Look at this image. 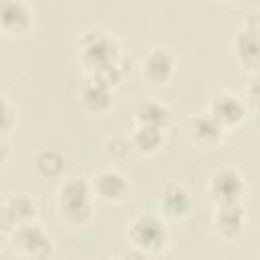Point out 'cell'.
Instances as JSON below:
<instances>
[{"mask_svg": "<svg viewBox=\"0 0 260 260\" xmlns=\"http://www.w3.org/2000/svg\"><path fill=\"white\" fill-rule=\"evenodd\" d=\"M77 53L85 69V75L98 73L120 63V43L112 32L100 26H91L79 35Z\"/></svg>", "mask_w": 260, "mask_h": 260, "instance_id": "cell-1", "label": "cell"}, {"mask_svg": "<svg viewBox=\"0 0 260 260\" xmlns=\"http://www.w3.org/2000/svg\"><path fill=\"white\" fill-rule=\"evenodd\" d=\"M57 211L69 225H85L93 215V193L89 181L77 175L63 179L57 187Z\"/></svg>", "mask_w": 260, "mask_h": 260, "instance_id": "cell-2", "label": "cell"}, {"mask_svg": "<svg viewBox=\"0 0 260 260\" xmlns=\"http://www.w3.org/2000/svg\"><path fill=\"white\" fill-rule=\"evenodd\" d=\"M126 236L132 244V250H138L146 256L158 254L169 244L167 219L154 211H142L128 221Z\"/></svg>", "mask_w": 260, "mask_h": 260, "instance_id": "cell-3", "label": "cell"}, {"mask_svg": "<svg viewBox=\"0 0 260 260\" xmlns=\"http://www.w3.org/2000/svg\"><path fill=\"white\" fill-rule=\"evenodd\" d=\"M8 238L12 252L28 260H51L55 256V240L37 219L14 225Z\"/></svg>", "mask_w": 260, "mask_h": 260, "instance_id": "cell-4", "label": "cell"}, {"mask_svg": "<svg viewBox=\"0 0 260 260\" xmlns=\"http://www.w3.org/2000/svg\"><path fill=\"white\" fill-rule=\"evenodd\" d=\"M207 193L215 201V205L221 203H240L246 193V181L242 173L232 167L223 165L215 169L207 179Z\"/></svg>", "mask_w": 260, "mask_h": 260, "instance_id": "cell-5", "label": "cell"}, {"mask_svg": "<svg viewBox=\"0 0 260 260\" xmlns=\"http://www.w3.org/2000/svg\"><path fill=\"white\" fill-rule=\"evenodd\" d=\"M207 112L228 130V128L240 126L246 120L250 110L240 93H236L232 89H217L209 100Z\"/></svg>", "mask_w": 260, "mask_h": 260, "instance_id": "cell-6", "label": "cell"}, {"mask_svg": "<svg viewBox=\"0 0 260 260\" xmlns=\"http://www.w3.org/2000/svg\"><path fill=\"white\" fill-rule=\"evenodd\" d=\"M93 197L106 203H120L130 195V179L116 167H106L89 179Z\"/></svg>", "mask_w": 260, "mask_h": 260, "instance_id": "cell-7", "label": "cell"}, {"mask_svg": "<svg viewBox=\"0 0 260 260\" xmlns=\"http://www.w3.org/2000/svg\"><path fill=\"white\" fill-rule=\"evenodd\" d=\"M175 55L167 47H152L140 59V75L150 85H165L175 73Z\"/></svg>", "mask_w": 260, "mask_h": 260, "instance_id": "cell-8", "label": "cell"}, {"mask_svg": "<svg viewBox=\"0 0 260 260\" xmlns=\"http://www.w3.org/2000/svg\"><path fill=\"white\" fill-rule=\"evenodd\" d=\"M35 14L24 0H0V35L20 37L32 26Z\"/></svg>", "mask_w": 260, "mask_h": 260, "instance_id": "cell-9", "label": "cell"}, {"mask_svg": "<svg viewBox=\"0 0 260 260\" xmlns=\"http://www.w3.org/2000/svg\"><path fill=\"white\" fill-rule=\"evenodd\" d=\"M232 51L238 63L244 69H248L250 75H256L258 71V24L256 22H246L234 32Z\"/></svg>", "mask_w": 260, "mask_h": 260, "instance_id": "cell-10", "label": "cell"}, {"mask_svg": "<svg viewBox=\"0 0 260 260\" xmlns=\"http://www.w3.org/2000/svg\"><path fill=\"white\" fill-rule=\"evenodd\" d=\"M213 232L223 240H236L246 228V207L244 203H221L213 211Z\"/></svg>", "mask_w": 260, "mask_h": 260, "instance_id": "cell-11", "label": "cell"}, {"mask_svg": "<svg viewBox=\"0 0 260 260\" xmlns=\"http://www.w3.org/2000/svg\"><path fill=\"white\" fill-rule=\"evenodd\" d=\"M158 205L165 219H185L193 209V197L183 183H167L160 191Z\"/></svg>", "mask_w": 260, "mask_h": 260, "instance_id": "cell-12", "label": "cell"}, {"mask_svg": "<svg viewBox=\"0 0 260 260\" xmlns=\"http://www.w3.org/2000/svg\"><path fill=\"white\" fill-rule=\"evenodd\" d=\"M37 213H39L37 201L26 193H12L0 203V217L10 230L24 221L37 219Z\"/></svg>", "mask_w": 260, "mask_h": 260, "instance_id": "cell-13", "label": "cell"}, {"mask_svg": "<svg viewBox=\"0 0 260 260\" xmlns=\"http://www.w3.org/2000/svg\"><path fill=\"white\" fill-rule=\"evenodd\" d=\"M79 102L85 112L89 114H106L114 104V87L93 79L85 77L81 89H79Z\"/></svg>", "mask_w": 260, "mask_h": 260, "instance_id": "cell-14", "label": "cell"}, {"mask_svg": "<svg viewBox=\"0 0 260 260\" xmlns=\"http://www.w3.org/2000/svg\"><path fill=\"white\" fill-rule=\"evenodd\" d=\"M189 136L199 146H217L225 136V128L205 110L189 118Z\"/></svg>", "mask_w": 260, "mask_h": 260, "instance_id": "cell-15", "label": "cell"}, {"mask_svg": "<svg viewBox=\"0 0 260 260\" xmlns=\"http://www.w3.org/2000/svg\"><path fill=\"white\" fill-rule=\"evenodd\" d=\"M171 118H173L171 108L156 98H142L134 108V120L136 124H142V126L165 130L171 124Z\"/></svg>", "mask_w": 260, "mask_h": 260, "instance_id": "cell-16", "label": "cell"}, {"mask_svg": "<svg viewBox=\"0 0 260 260\" xmlns=\"http://www.w3.org/2000/svg\"><path fill=\"white\" fill-rule=\"evenodd\" d=\"M128 138H130V144H132V150H136L140 154H154L165 144V130L136 124Z\"/></svg>", "mask_w": 260, "mask_h": 260, "instance_id": "cell-17", "label": "cell"}, {"mask_svg": "<svg viewBox=\"0 0 260 260\" xmlns=\"http://www.w3.org/2000/svg\"><path fill=\"white\" fill-rule=\"evenodd\" d=\"M32 167L43 179H59L65 173V156L57 148H41L35 154Z\"/></svg>", "mask_w": 260, "mask_h": 260, "instance_id": "cell-18", "label": "cell"}, {"mask_svg": "<svg viewBox=\"0 0 260 260\" xmlns=\"http://www.w3.org/2000/svg\"><path fill=\"white\" fill-rule=\"evenodd\" d=\"M16 124V106L12 100L0 91V138H6Z\"/></svg>", "mask_w": 260, "mask_h": 260, "instance_id": "cell-19", "label": "cell"}, {"mask_svg": "<svg viewBox=\"0 0 260 260\" xmlns=\"http://www.w3.org/2000/svg\"><path fill=\"white\" fill-rule=\"evenodd\" d=\"M132 150V144H130V138L128 136H112L108 138L106 142V152L114 158V160H122L130 154Z\"/></svg>", "mask_w": 260, "mask_h": 260, "instance_id": "cell-20", "label": "cell"}, {"mask_svg": "<svg viewBox=\"0 0 260 260\" xmlns=\"http://www.w3.org/2000/svg\"><path fill=\"white\" fill-rule=\"evenodd\" d=\"M242 98H244L248 110H254L256 108V98H258V81H256V75H250L248 87L244 89V95Z\"/></svg>", "mask_w": 260, "mask_h": 260, "instance_id": "cell-21", "label": "cell"}, {"mask_svg": "<svg viewBox=\"0 0 260 260\" xmlns=\"http://www.w3.org/2000/svg\"><path fill=\"white\" fill-rule=\"evenodd\" d=\"M8 154H10V148H8V142H6V138H0V167L6 162V158H8Z\"/></svg>", "mask_w": 260, "mask_h": 260, "instance_id": "cell-22", "label": "cell"}, {"mask_svg": "<svg viewBox=\"0 0 260 260\" xmlns=\"http://www.w3.org/2000/svg\"><path fill=\"white\" fill-rule=\"evenodd\" d=\"M0 260H14V254L6 248H0Z\"/></svg>", "mask_w": 260, "mask_h": 260, "instance_id": "cell-23", "label": "cell"}, {"mask_svg": "<svg viewBox=\"0 0 260 260\" xmlns=\"http://www.w3.org/2000/svg\"><path fill=\"white\" fill-rule=\"evenodd\" d=\"M116 260H124V258H116Z\"/></svg>", "mask_w": 260, "mask_h": 260, "instance_id": "cell-24", "label": "cell"}]
</instances>
